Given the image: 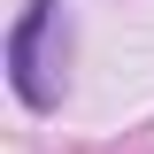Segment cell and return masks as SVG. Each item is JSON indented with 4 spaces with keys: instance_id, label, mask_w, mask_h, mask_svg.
Masks as SVG:
<instances>
[{
    "instance_id": "cell-1",
    "label": "cell",
    "mask_w": 154,
    "mask_h": 154,
    "mask_svg": "<svg viewBox=\"0 0 154 154\" xmlns=\"http://www.w3.org/2000/svg\"><path fill=\"white\" fill-rule=\"evenodd\" d=\"M62 54H69V23H62V0H31L8 31V85H16L23 108H54L62 93Z\"/></svg>"
}]
</instances>
